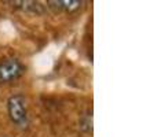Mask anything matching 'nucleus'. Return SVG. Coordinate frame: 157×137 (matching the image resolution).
Returning a JSON list of instances; mask_svg holds the SVG:
<instances>
[{"label":"nucleus","instance_id":"nucleus-1","mask_svg":"<svg viewBox=\"0 0 157 137\" xmlns=\"http://www.w3.org/2000/svg\"><path fill=\"white\" fill-rule=\"evenodd\" d=\"M6 108H7L8 119L17 129H28V126H29V110H28V100L24 95H11L7 99Z\"/></svg>","mask_w":157,"mask_h":137},{"label":"nucleus","instance_id":"nucleus-2","mask_svg":"<svg viewBox=\"0 0 157 137\" xmlns=\"http://www.w3.org/2000/svg\"><path fill=\"white\" fill-rule=\"evenodd\" d=\"M26 71V66L18 58H6L0 62V85H7L19 80Z\"/></svg>","mask_w":157,"mask_h":137},{"label":"nucleus","instance_id":"nucleus-3","mask_svg":"<svg viewBox=\"0 0 157 137\" xmlns=\"http://www.w3.org/2000/svg\"><path fill=\"white\" fill-rule=\"evenodd\" d=\"M83 0H48L47 8L54 14H73L83 7Z\"/></svg>","mask_w":157,"mask_h":137},{"label":"nucleus","instance_id":"nucleus-4","mask_svg":"<svg viewBox=\"0 0 157 137\" xmlns=\"http://www.w3.org/2000/svg\"><path fill=\"white\" fill-rule=\"evenodd\" d=\"M7 4H11V7L19 10L22 13L33 14V15H43L44 14V5L39 2H30V0H15V2H7Z\"/></svg>","mask_w":157,"mask_h":137},{"label":"nucleus","instance_id":"nucleus-5","mask_svg":"<svg viewBox=\"0 0 157 137\" xmlns=\"http://www.w3.org/2000/svg\"><path fill=\"white\" fill-rule=\"evenodd\" d=\"M78 129L83 133H92V108H87L78 118Z\"/></svg>","mask_w":157,"mask_h":137},{"label":"nucleus","instance_id":"nucleus-6","mask_svg":"<svg viewBox=\"0 0 157 137\" xmlns=\"http://www.w3.org/2000/svg\"><path fill=\"white\" fill-rule=\"evenodd\" d=\"M3 137H8V136H3Z\"/></svg>","mask_w":157,"mask_h":137}]
</instances>
